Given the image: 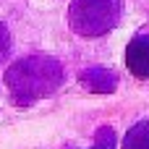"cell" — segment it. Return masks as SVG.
I'll return each instance as SVG.
<instances>
[{
    "mask_svg": "<svg viewBox=\"0 0 149 149\" xmlns=\"http://www.w3.org/2000/svg\"><path fill=\"white\" fill-rule=\"evenodd\" d=\"M118 13V0H73L71 24L81 34H100L113 26Z\"/></svg>",
    "mask_w": 149,
    "mask_h": 149,
    "instance_id": "1",
    "label": "cell"
},
{
    "mask_svg": "<svg viewBox=\"0 0 149 149\" xmlns=\"http://www.w3.org/2000/svg\"><path fill=\"white\" fill-rule=\"evenodd\" d=\"M126 149H149V123H139L126 136Z\"/></svg>",
    "mask_w": 149,
    "mask_h": 149,
    "instance_id": "3",
    "label": "cell"
},
{
    "mask_svg": "<svg viewBox=\"0 0 149 149\" xmlns=\"http://www.w3.org/2000/svg\"><path fill=\"white\" fill-rule=\"evenodd\" d=\"M126 65L136 79H149V37L139 34L126 50Z\"/></svg>",
    "mask_w": 149,
    "mask_h": 149,
    "instance_id": "2",
    "label": "cell"
}]
</instances>
